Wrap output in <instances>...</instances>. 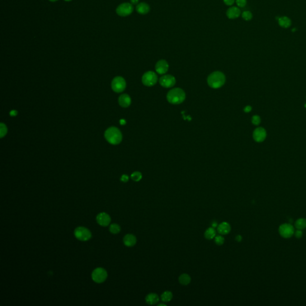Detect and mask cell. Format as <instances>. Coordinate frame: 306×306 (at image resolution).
Here are the masks:
<instances>
[{"instance_id":"25","label":"cell","mask_w":306,"mask_h":306,"mask_svg":"<svg viewBox=\"0 0 306 306\" xmlns=\"http://www.w3.org/2000/svg\"><path fill=\"white\" fill-rule=\"evenodd\" d=\"M120 230H121L120 227L117 224H111L110 227V231L111 233L113 234H117L120 231Z\"/></svg>"},{"instance_id":"12","label":"cell","mask_w":306,"mask_h":306,"mask_svg":"<svg viewBox=\"0 0 306 306\" xmlns=\"http://www.w3.org/2000/svg\"><path fill=\"white\" fill-rule=\"evenodd\" d=\"M155 68L157 73L159 74H164L168 71L169 65L166 60L162 59L157 62Z\"/></svg>"},{"instance_id":"29","label":"cell","mask_w":306,"mask_h":306,"mask_svg":"<svg viewBox=\"0 0 306 306\" xmlns=\"http://www.w3.org/2000/svg\"><path fill=\"white\" fill-rule=\"evenodd\" d=\"M0 131H1V132H0V133H1V138H3L7 132V127L4 124L1 123V126H0Z\"/></svg>"},{"instance_id":"44","label":"cell","mask_w":306,"mask_h":306,"mask_svg":"<svg viewBox=\"0 0 306 306\" xmlns=\"http://www.w3.org/2000/svg\"><path fill=\"white\" fill-rule=\"evenodd\" d=\"M305 107H306V104H305Z\"/></svg>"},{"instance_id":"31","label":"cell","mask_w":306,"mask_h":306,"mask_svg":"<svg viewBox=\"0 0 306 306\" xmlns=\"http://www.w3.org/2000/svg\"><path fill=\"white\" fill-rule=\"evenodd\" d=\"M235 3L239 7H244L246 5L247 1L246 0H235Z\"/></svg>"},{"instance_id":"14","label":"cell","mask_w":306,"mask_h":306,"mask_svg":"<svg viewBox=\"0 0 306 306\" xmlns=\"http://www.w3.org/2000/svg\"><path fill=\"white\" fill-rule=\"evenodd\" d=\"M241 12L239 9V8L235 6H231L227 10L226 12L227 16L230 19H235L238 18Z\"/></svg>"},{"instance_id":"39","label":"cell","mask_w":306,"mask_h":306,"mask_svg":"<svg viewBox=\"0 0 306 306\" xmlns=\"http://www.w3.org/2000/svg\"><path fill=\"white\" fill-rule=\"evenodd\" d=\"M218 226V222L215 221H214L212 222V227H214V228H215V227H217Z\"/></svg>"},{"instance_id":"34","label":"cell","mask_w":306,"mask_h":306,"mask_svg":"<svg viewBox=\"0 0 306 306\" xmlns=\"http://www.w3.org/2000/svg\"><path fill=\"white\" fill-rule=\"evenodd\" d=\"M121 181L123 182H127L129 181V177L127 175H123L121 177Z\"/></svg>"},{"instance_id":"42","label":"cell","mask_w":306,"mask_h":306,"mask_svg":"<svg viewBox=\"0 0 306 306\" xmlns=\"http://www.w3.org/2000/svg\"><path fill=\"white\" fill-rule=\"evenodd\" d=\"M50 1H51V2H55V1H58V0H49Z\"/></svg>"},{"instance_id":"35","label":"cell","mask_w":306,"mask_h":306,"mask_svg":"<svg viewBox=\"0 0 306 306\" xmlns=\"http://www.w3.org/2000/svg\"><path fill=\"white\" fill-rule=\"evenodd\" d=\"M235 239L237 242H241L242 240V236L241 235L239 234V235H236V236H235Z\"/></svg>"},{"instance_id":"37","label":"cell","mask_w":306,"mask_h":306,"mask_svg":"<svg viewBox=\"0 0 306 306\" xmlns=\"http://www.w3.org/2000/svg\"><path fill=\"white\" fill-rule=\"evenodd\" d=\"M17 114V111L16 110H12L10 112V115L11 116H16Z\"/></svg>"},{"instance_id":"8","label":"cell","mask_w":306,"mask_h":306,"mask_svg":"<svg viewBox=\"0 0 306 306\" xmlns=\"http://www.w3.org/2000/svg\"><path fill=\"white\" fill-rule=\"evenodd\" d=\"M133 7L131 3H125L121 4L117 8L116 12L118 15L122 17H125L130 15L133 12Z\"/></svg>"},{"instance_id":"18","label":"cell","mask_w":306,"mask_h":306,"mask_svg":"<svg viewBox=\"0 0 306 306\" xmlns=\"http://www.w3.org/2000/svg\"><path fill=\"white\" fill-rule=\"evenodd\" d=\"M160 300L159 296L155 293L148 294L145 297V301L149 305H155Z\"/></svg>"},{"instance_id":"1","label":"cell","mask_w":306,"mask_h":306,"mask_svg":"<svg viewBox=\"0 0 306 306\" xmlns=\"http://www.w3.org/2000/svg\"><path fill=\"white\" fill-rule=\"evenodd\" d=\"M208 85L213 89H218L222 87L225 81L224 74L220 71H215L209 75L207 78Z\"/></svg>"},{"instance_id":"5","label":"cell","mask_w":306,"mask_h":306,"mask_svg":"<svg viewBox=\"0 0 306 306\" xmlns=\"http://www.w3.org/2000/svg\"><path fill=\"white\" fill-rule=\"evenodd\" d=\"M108 276L107 271L103 268H97L93 270L92 274V277L93 281L101 283L103 282L107 279Z\"/></svg>"},{"instance_id":"33","label":"cell","mask_w":306,"mask_h":306,"mask_svg":"<svg viewBox=\"0 0 306 306\" xmlns=\"http://www.w3.org/2000/svg\"><path fill=\"white\" fill-rule=\"evenodd\" d=\"M235 0H223L224 4L228 6H232Z\"/></svg>"},{"instance_id":"38","label":"cell","mask_w":306,"mask_h":306,"mask_svg":"<svg viewBox=\"0 0 306 306\" xmlns=\"http://www.w3.org/2000/svg\"><path fill=\"white\" fill-rule=\"evenodd\" d=\"M139 0H130V3L132 5H138Z\"/></svg>"},{"instance_id":"6","label":"cell","mask_w":306,"mask_h":306,"mask_svg":"<svg viewBox=\"0 0 306 306\" xmlns=\"http://www.w3.org/2000/svg\"><path fill=\"white\" fill-rule=\"evenodd\" d=\"M279 233L281 236L285 239L291 238L294 234L295 230L294 227L290 224H283L280 225Z\"/></svg>"},{"instance_id":"22","label":"cell","mask_w":306,"mask_h":306,"mask_svg":"<svg viewBox=\"0 0 306 306\" xmlns=\"http://www.w3.org/2000/svg\"><path fill=\"white\" fill-rule=\"evenodd\" d=\"M179 282L182 285H188L190 283L191 279L189 275L183 273L179 277Z\"/></svg>"},{"instance_id":"15","label":"cell","mask_w":306,"mask_h":306,"mask_svg":"<svg viewBox=\"0 0 306 306\" xmlns=\"http://www.w3.org/2000/svg\"><path fill=\"white\" fill-rule=\"evenodd\" d=\"M218 232L221 235L228 234L231 231V225L227 222H222L217 227Z\"/></svg>"},{"instance_id":"4","label":"cell","mask_w":306,"mask_h":306,"mask_svg":"<svg viewBox=\"0 0 306 306\" xmlns=\"http://www.w3.org/2000/svg\"><path fill=\"white\" fill-rule=\"evenodd\" d=\"M75 238L81 241L89 240L92 237V233L89 229L84 227H79L75 230Z\"/></svg>"},{"instance_id":"28","label":"cell","mask_w":306,"mask_h":306,"mask_svg":"<svg viewBox=\"0 0 306 306\" xmlns=\"http://www.w3.org/2000/svg\"><path fill=\"white\" fill-rule=\"evenodd\" d=\"M242 18L246 21H251L252 18V14L249 11H244L242 14Z\"/></svg>"},{"instance_id":"21","label":"cell","mask_w":306,"mask_h":306,"mask_svg":"<svg viewBox=\"0 0 306 306\" xmlns=\"http://www.w3.org/2000/svg\"><path fill=\"white\" fill-rule=\"evenodd\" d=\"M216 231L214 227H209L205 232V237L207 240H212L216 236Z\"/></svg>"},{"instance_id":"23","label":"cell","mask_w":306,"mask_h":306,"mask_svg":"<svg viewBox=\"0 0 306 306\" xmlns=\"http://www.w3.org/2000/svg\"><path fill=\"white\" fill-rule=\"evenodd\" d=\"M295 227L298 230H304L306 228V219L301 218L295 222Z\"/></svg>"},{"instance_id":"43","label":"cell","mask_w":306,"mask_h":306,"mask_svg":"<svg viewBox=\"0 0 306 306\" xmlns=\"http://www.w3.org/2000/svg\"><path fill=\"white\" fill-rule=\"evenodd\" d=\"M65 1H71V0H65Z\"/></svg>"},{"instance_id":"11","label":"cell","mask_w":306,"mask_h":306,"mask_svg":"<svg viewBox=\"0 0 306 306\" xmlns=\"http://www.w3.org/2000/svg\"><path fill=\"white\" fill-rule=\"evenodd\" d=\"M266 131L263 127L257 128L253 133V139L257 142H261L264 141L266 138Z\"/></svg>"},{"instance_id":"10","label":"cell","mask_w":306,"mask_h":306,"mask_svg":"<svg viewBox=\"0 0 306 306\" xmlns=\"http://www.w3.org/2000/svg\"><path fill=\"white\" fill-rule=\"evenodd\" d=\"M160 85L165 88H170L176 83V80L173 75H165L162 76L159 80Z\"/></svg>"},{"instance_id":"27","label":"cell","mask_w":306,"mask_h":306,"mask_svg":"<svg viewBox=\"0 0 306 306\" xmlns=\"http://www.w3.org/2000/svg\"><path fill=\"white\" fill-rule=\"evenodd\" d=\"M224 238L221 235H216L215 238V243L218 246H221L224 243Z\"/></svg>"},{"instance_id":"36","label":"cell","mask_w":306,"mask_h":306,"mask_svg":"<svg viewBox=\"0 0 306 306\" xmlns=\"http://www.w3.org/2000/svg\"><path fill=\"white\" fill-rule=\"evenodd\" d=\"M252 110V107L251 106H246L244 109V111L245 112H249Z\"/></svg>"},{"instance_id":"2","label":"cell","mask_w":306,"mask_h":306,"mask_svg":"<svg viewBox=\"0 0 306 306\" xmlns=\"http://www.w3.org/2000/svg\"><path fill=\"white\" fill-rule=\"evenodd\" d=\"M185 99L186 93L180 88L172 89L167 94V99L172 104H180L184 101Z\"/></svg>"},{"instance_id":"16","label":"cell","mask_w":306,"mask_h":306,"mask_svg":"<svg viewBox=\"0 0 306 306\" xmlns=\"http://www.w3.org/2000/svg\"><path fill=\"white\" fill-rule=\"evenodd\" d=\"M136 242H137L136 238L133 234H126L123 239L124 244L126 246H128V247L133 246L134 245H135Z\"/></svg>"},{"instance_id":"30","label":"cell","mask_w":306,"mask_h":306,"mask_svg":"<svg viewBox=\"0 0 306 306\" xmlns=\"http://www.w3.org/2000/svg\"><path fill=\"white\" fill-rule=\"evenodd\" d=\"M252 123L255 125H258L261 123V118L258 116H253L252 118Z\"/></svg>"},{"instance_id":"32","label":"cell","mask_w":306,"mask_h":306,"mask_svg":"<svg viewBox=\"0 0 306 306\" xmlns=\"http://www.w3.org/2000/svg\"><path fill=\"white\" fill-rule=\"evenodd\" d=\"M294 235L295 238H296L297 239H300L303 237V231L301 230H298L297 229V230L296 231H295L294 233Z\"/></svg>"},{"instance_id":"9","label":"cell","mask_w":306,"mask_h":306,"mask_svg":"<svg viewBox=\"0 0 306 306\" xmlns=\"http://www.w3.org/2000/svg\"><path fill=\"white\" fill-rule=\"evenodd\" d=\"M157 79V76L154 72L148 71L143 75L142 81L145 86L151 87L156 84Z\"/></svg>"},{"instance_id":"41","label":"cell","mask_w":306,"mask_h":306,"mask_svg":"<svg viewBox=\"0 0 306 306\" xmlns=\"http://www.w3.org/2000/svg\"><path fill=\"white\" fill-rule=\"evenodd\" d=\"M160 305H164V306H166V304H159V306H160Z\"/></svg>"},{"instance_id":"26","label":"cell","mask_w":306,"mask_h":306,"mask_svg":"<svg viewBox=\"0 0 306 306\" xmlns=\"http://www.w3.org/2000/svg\"><path fill=\"white\" fill-rule=\"evenodd\" d=\"M142 178V173L139 172H134L132 175H131V178L132 180L136 182H138L141 180Z\"/></svg>"},{"instance_id":"20","label":"cell","mask_w":306,"mask_h":306,"mask_svg":"<svg viewBox=\"0 0 306 306\" xmlns=\"http://www.w3.org/2000/svg\"><path fill=\"white\" fill-rule=\"evenodd\" d=\"M278 23L281 27L283 28H289L291 25V21L289 17L286 16H283L279 17L278 19Z\"/></svg>"},{"instance_id":"7","label":"cell","mask_w":306,"mask_h":306,"mask_svg":"<svg viewBox=\"0 0 306 306\" xmlns=\"http://www.w3.org/2000/svg\"><path fill=\"white\" fill-rule=\"evenodd\" d=\"M126 81L124 78L121 77H115L111 83L112 90L116 93H121L124 91L126 88Z\"/></svg>"},{"instance_id":"40","label":"cell","mask_w":306,"mask_h":306,"mask_svg":"<svg viewBox=\"0 0 306 306\" xmlns=\"http://www.w3.org/2000/svg\"><path fill=\"white\" fill-rule=\"evenodd\" d=\"M120 123L121 125H124L126 124V120H120Z\"/></svg>"},{"instance_id":"3","label":"cell","mask_w":306,"mask_h":306,"mask_svg":"<svg viewBox=\"0 0 306 306\" xmlns=\"http://www.w3.org/2000/svg\"><path fill=\"white\" fill-rule=\"evenodd\" d=\"M105 138L109 143L112 145H117L121 142L122 134L118 129L111 127L105 131Z\"/></svg>"},{"instance_id":"13","label":"cell","mask_w":306,"mask_h":306,"mask_svg":"<svg viewBox=\"0 0 306 306\" xmlns=\"http://www.w3.org/2000/svg\"><path fill=\"white\" fill-rule=\"evenodd\" d=\"M97 221L99 225L106 227L110 224L111 222V218L107 213L102 212L97 215Z\"/></svg>"},{"instance_id":"17","label":"cell","mask_w":306,"mask_h":306,"mask_svg":"<svg viewBox=\"0 0 306 306\" xmlns=\"http://www.w3.org/2000/svg\"><path fill=\"white\" fill-rule=\"evenodd\" d=\"M137 12L140 14H146L150 11V7L146 3H140L136 7Z\"/></svg>"},{"instance_id":"24","label":"cell","mask_w":306,"mask_h":306,"mask_svg":"<svg viewBox=\"0 0 306 306\" xmlns=\"http://www.w3.org/2000/svg\"><path fill=\"white\" fill-rule=\"evenodd\" d=\"M173 298V294L169 291L163 292L161 295V300L164 303H169Z\"/></svg>"},{"instance_id":"19","label":"cell","mask_w":306,"mask_h":306,"mask_svg":"<svg viewBox=\"0 0 306 306\" xmlns=\"http://www.w3.org/2000/svg\"><path fill=\"white\" fill-rule=\"evenodd\" d=\"M118 103L121 107L127 108L131 103L130 97L127 94H121L118 98Z\"/></svg>"}]
</instances>
